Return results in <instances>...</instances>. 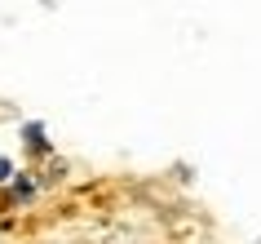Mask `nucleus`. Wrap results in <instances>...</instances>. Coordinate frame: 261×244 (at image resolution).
Wrapping results in <instances>:
<instances>
[{
	"mask_svg": "<svg viewBox=\"0 0 261 244\" xmlns=\"http://www.w3.org/2000/svg\"><path fill=\"white\" fill-rule=\"evenodd\" d=\"M22 142L31 147V156H49V151H54V147H49V138H44V129H40L36 120L22 124Z\"/></svg>",
	"mask_w": 261,
	"mask_h": 244,
	"instance_id": "obj_1",
	"label": "nucleus"
},
{
	"mask_svg": "<svg viewBox=\"0 0 261 244\" xmlns=\"http://www.w3.org/2000/svg\"><path fill=\"white\" fill-rule=\"evenodd\" d=\"M9 182H14V191H9V195H14V200H31V195H36V182H31L27 173H18V178H9Z\"/></svg>",
	"mask_w": 261,
	"mask_h": 244,
	"instance_id": "obj_2",
	"label": "nucleus"
},
{
	"mask_svg": "<svg viewBox=\"0 0 261 244\" xmlns=\"http://www.w3.org/2000/svg\"><path fill=\"white\" fill-rule=\"evenodd\" d=\"M9 178H14V164H9V160H0V182H9Z\"/></svg>",
	"mask_w": 261,
	"mask_h": 244,
	"instance_id": "obj_3",
	"label": "nucleus"
}]
</instances>
